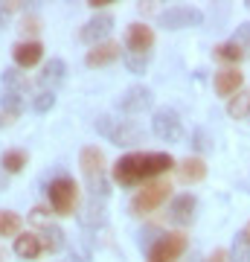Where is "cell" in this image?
<instances>
[{"label":"cell","mask_w":250,"mask_h":262,"mask_svg":"<svg viewBox=\"0 0 250 262\" xmlns=\"http://www.w3.org/2000/svg\"><path fill=\"white\" fill-rule=\"evenodd\" d=\"M204 262H227V251H221V248H218V251H213Z\"/></svg>","instance_id":"obj_35"},{"label":"cell","mask_w":250,"mask_h":262,"mask_svg":"<svg viewBox=\"0 0 250 262\" xmlns=\"http://www.w3.org/2000/svg\"><path fill=\"white\" fill-rule=\"evenodd\" d=\"M172 195V184L169 181H148V184H143V189H137L134 192V198H131V215H137V219H143V215L154 213L157 207L166 204V198Z\"/></svg>","instance_id":"obj_4"},{"label":"cell","mask_w":250,"mask_h":262,"mask_svg":"<svg viewBox=\"0 0 250 262\" xmlns=\"http://www.w3.org/2000/svg\"><path fill=\"white\" fill-rule=\"evenodd\" d=\"M177 178L184 181V184H201V181L207 178V163L201 158L180 160V166H177Z\"/></svg>","instance_id":"obj_19"},{"label":"cell","mask_w":250,"mask_h":262,"mask_svg":"<svg viewBox=\"0 0 250 262\" xmlns=\"http://www.w3.org/2000/svg\"><path fill=\"white\" fill-rule=\"evenodd\" d=\"M227 262H250V236L241 230L233 239V248L227 253Z\"/></svg>","instance_id":"obj_25"},{"label":"cell","mask_w":250,"mask_h":262,"mask_svg":"<svg viewBox=\"0 0 250 262\" xmlns=\"http://www.w3.org/2000/svg\"><path fill=\"white\" fill-rule=\"evenodd\" d=\"M47 198H50V207L56 215H73L76 204H79V184H76L70 175L58 172L56 178L50 181V187L44 189Z\"/></svg>","instance_id":"obj_3"},{"label":"cell","mask_w":250,"mask_h":262,"mask_svg":"<svg viewBox=\"0 0 250 262\" xmlns=\"http://www.w3.org/2000/svg\"><path fill=\"white\" fill-rule=\"evenodd\" d=\"M227 114H230L233 120H244L250 114V91H239V94L233 96L230 102H227Z\"/></svg>","instance_id":"obj_26"},{"label":"cell","mask_w":250,"mask_h":262,"mask_svg":"<svg viewBox=\"0 0 250 262\" xmlns=\"http://www.w3.org/2000/svg\"><path fill=\"white\" fill-rule=\"evenodd\" d=\"M189 146H192L195 151H210L213 149V137L207 134V128H195L192 137H189Z\"/></svg>","instance_id":"obj_30"},{"label":"cell","mask_w":250,"mask_h":262,"mask_svg":"<svg viewBox=\"0 0 250 262\" xmlns=\"http://www.w3.org/2000/svg\"><path fill=\"white\" fill-rule=\"evenodd\" d=\"M67 79V64L61 58H50L44 67H41V73H38V84L44 88V91H53L56 94L58 84H64Z\"/></svg>","instance_id":"obj_15"},{"label":"cell","mask_w":250,"mask_h":262,"mask_svg":"<svg viewBox=\"0 0 250 262\" xmlns=\"http://www.w3.org/2000/svg\"><path fill=\"white\" fill-rule=\"evenodd\" d=\"M24 219L12 210H0V236H20Z\"/></svg>","instance_id":"obj_27"},{"label":"cell","mask_w":250,"mask_h":262,"mask_svg":"<svg viewBox=\"0 0 250 262\" xmlns=\"http://www.w3.org/2000/svg\"><path fill=\"white\" fill-rule=\"evenodd\" d=\"M79 225L82 227H105L108 225V210H105V201H96L90 198L84 210L79 213Z\"/></svg>","instance_id":"obj_18"},{"label":"cell","mask_w":250,"mask_h":262,"mask_svg":"<svg viewBox=\"0 0 250 262\" xmlns=\"http://www.w3.org/2000/svg\"><path fill=\"white\" fill-rule=\"evenodd\" d=\"M113 0H87V6H90L93 12H99V9H105V6H111Z\"/></svg>","instance_id":"obj_37"},{"label":"cell","mask_w":250,"mask_h":262,"mask_svg":"<svg viewBox=\"0 0 250 262\" xmlns=\"http://www.w3.org/2000/svg\"><path fill=\"white\" fill-rule=\"evenodd\" d=\"M244 233H247V236H250V225H247V227H244Z\"/></svg>","instance_id":"obj_41"},{"label":"cell","mask_w":250,"mask_h":262,"mask_svg":"<svg viewBox=\"0 0 250 262\" xmlns=\"http://www.w3.org/2000/svg\"><path fill=\"white\" fill-rule=\"evenodd\" d=\"M151 131L163 143H180L184 140V122L175 108H157L151 117Z\"/></svg>","instance_id":"obj_7"},{"label":"cell","mask_w":250,"mask_h":262,"mask_svg":"<svg viewBox=\"0 0 250 262\" xmlns=\"http://www.w3.org/2000/svg\"><path fill=\"white\" fill-rule=\"evenodd\" d=\"M120 56H122V53H120V44L105 41V44H96V47L87 50L84 64H87V67H108V64H113Z\"/></svg>","instance_id":"obj_16"},{"label":"cell","mask_w":250,"mask_h":262,"mask_svg":"<svg viewBox=\"0 0 250 262\" xmlns=\"http://www.w3.org/2000/svg\"><path fill=\"white\" fill-rule=\"evenodd\" d=\"M0 84L6 88V91H12V94H27L29 91V79H27V73H20L18 67H6L3 73H0Z\"/></svg>","instance_id":"obj_21"},{"label":"cell","mask_w":250,"mask_h":262,"mask_svg":"<svg viewBox=\"0 0 250 262\" xmlns=\"http://www.w3.org/2000/svg\"><path fill=\"white\" fill-rule=\"evenodd\" d=\"M93 128H96V134L108 137V140L117 143V146H137V143H143V137H146V131L140 128L134 120H117L111 114H99L96 122H93Z\"/></svg>","instance_id":"obj_2"},{"label":"cell","mask_w":250,"mask_h":262,"mask_svg":"<svg viewBox=\"0 0 250 262\" xmlns=\"http://www.w3.org/2000/svg\"><path fill=\"white\" fill-rule=\"evenodd\" d=\"M160 236H163V233H157L154 227H148V230H140V233H137V245H140V248H146V253H148V248L157 242Z\"/></svg>","instance_id":"obj_31"},{"label":"cell","mask_w":250,"mask_h":262,"mask_svg":"<svg viewBox=\"0 0 250 262\" xmlns=\"http://www.w3.org/2000/svg\"><path fill=\"white\" fill-rule=\"evenodd\" d=\"M113 15L111 12H96L87 24L82 27V32H79V38H82L84 44H90V47H96V44H105V38L113 32Z\"/></svg>","instance_id":"obj_9"},{"label":"cell","mask_w":250,"mask_h":262,"mask_svg":"<svg viewBox=\"0 0 250 262\" xmlns=\"http://www.w3.org/2000/svg\"><path fill=\"white\" fill-rule=\"evenodd\" d=\"M215 58H218V61H227L230 67H236L241 58H244V47H239L236 41H224V44L215 47Z\"/></svg>","instance_id":"obj_24"},{"label":"cell","mask_w":250,"mask_h":262,"mask_svg":"<svg viewBox=\"0 0 250 262\" xmlns=\"http://www.w3.org/2000/svg\"><path fill=\"white\" fill-rule=\"evenodd\" d=\"M20 3H6V6H3V3H0V29H6L9 27V20H12V12L18 9Z\"/></svg>","instance_id":"obj_33"},{"label":"cell","mask_w":250,"mask_h":262,"mask_svg":"<svg viewBox=\"0 0 250 262\" xmlns=\"http://www.w3.org/2000/svg\"><path fill=\"white\" fill-rule=\"evenodd\" d=\"M241 82H244V73H241L239 67H224L215 73V94L224 96V99H233V96L241 91Z\"/></svg>","instance_id":"obj_13"},{"label":"cell","mask_w":250,"mask_h":262,"mask_svg":"<svg viewBox=\"0 0 250 262\" xmlns=\"http://www.w3.org/2000/svg\"><path fill=\"white\" fill-rule=\"evenodd\" d=\"M12 251H15V256L29 262V259H38L44 253V245H41V236L38 233H20V236H15Z\"/></svg>","instance_id":"obj_17"},{"label":"cell","mask_w":250,"mask_h":262,"mask_svg":"<svg viewBox=\"0 0 250 262\" xmlns=\"http://www.w3.org/2000/svg\"><path fill=\"white\" fill-rule=\"evenodd\" d=\"M125 47L128 53H151L154 47V29L148 27V24H131L125 29Z\"/></svg>","instance_id":"obj_12"},{"label":"cell","mask_w":250,"mask_h":262,"mask_svg":"<svg viewBox=\"0 0 250 262\" xmlns=\"http://www.w3.org/2000/svg\"><path fill=\"white\" fill-rule=\"evenodd\" d=\"M154 105V94H151V88L146 84H131L122 91V96L117 99V111L128 114V117H137V114L148 111Z\"/></svg>","instance_id":"obj_8"},{"label":"cell","mask_w":250,"mask_h":262,"mask_svg":"<svg viewBox=\"0 0 250 262\" xmlns=\"http://www.w3.org/2000/svg\"><path fill=\"white\" fill-rule=\"evenodd\" d=\"M230 41H236L239 47H244V44L250 41V24H241V27L236 29V32H233V38H230Z\"/></svg>","instance_id":"obj_34"},{"label":"cell","mask_w":250,"mask_h":262,"mask_svg":"<svg viewBox=\"0 0 250 262\" xmlns=\"http://www.w3.org/2000/svg\"><path fill=\"white\" fill-rule=\"evenodd\" d=\"M38 236H41V245H44V251H47V253H58V251H61V248L67 245L64 230H61L58 225H44Z\"/></svg>","instance_id":"obj_22"},{"label":"cell","mask_w":250,"mask_h":262,"mask_svg":"<svg viewBox=\"0 0 250 262\" xmlns=\"http://www.w3.org/2000/svg\"><path fill=\"white\" fill-rule=\"evenodd\" d=\"M61 262H76V259H61Z\"/></svg>","instance_id":"obj_42"},{"label":"cell","mask_w":250,"mask_h":262,"mask_svg":"<svg viewBox=\"0 0 250 262\" xmlns=\"http://www.w3.org/2000/svg\"><path fill=\"white\" fill-rule=\"evenodd\" d=\"M186 248H189V239H186L180 230H175V233H163L157 242L148 248L146 262H177L186 253Z\"/></svg>","instance_id":"obj_5"},{"label":"cell","mask_w":250,"mask_h":262,"mask_svg":"<svg viewBox=\"0 0 250 262\" xmlns=\"http://www.w3.org/2000/svg\"><path fill=\"white\" fill-rule=\"evenodd\" d=\"M172 169L177 166L169 151H128L111 166V175L120 187H137V184L157 181Z\"/></svg>","instance_id":"obj_1"},{"label":"cell","mask_w":250,"mask_h":262,"mask_svg":"<svg viewBox=\"0 0 250 262\" xmlns=\"http://www.w3.org/2000/svg\"><path fill=\"white\" fill-rule=\"evenodd\" d=\"M122 61H125V70H128V73L143 76L148 61H151V53H122Z\"/></svg>","instance_id":"obj_28"},{"label":"cell","mask_w":250,"mask_h":262,"mask_svg":"<svg viewBox=\"0 0 250 262\" xmlns=\"http://www.w3.org/2000/svg\"><path fill=\"white\" fill-rule=\"evenodd\" d=\"M6 187H9V181H6V172H0V192H3Z\"/></svg>","instance_id":"obj_38"},{"label":"cell","mask_w":250,"mask_h":262,"mask_svg":"<svg viewBox=\"0 0 250 262\" xmlns=\"http://www.w3.org/2000/svg\"><path fill=\"white\" fill-rule=\"evenodd\" d=\"M29 219H32V222H38V225L44 227V225H50V207H32V213H29Z\"/></svg>","instance_id":"obj_32"},{"label":"cell","mask_w":250,"mask_h":262,"mask_svg":"<svg viewBox=\"0 0 250 262\" xmlns=\"http://www.w3.org/2000/svg\"><path fill=\"white\" fill-rule=\"evenodd\" d=\"M44 56V47L41 41H18L12 47V58H15V67L18 70H27V67H35Z\"/></svg>","instance_id":"obj_14"},{"label":"cell","mask_w":250,"mask_h":262,"mask_svg":"<svg viewBox=\"0 0 250 262\" xmlns=\"http://www.w3.org/2000/svg\"><path fill=\"white\" fill-rule=\"evenodd\" d=\"M195 210H198V198L192 192H184V195H175L172 204H169V222L177 227H186L195 219Z\"/></svg>","instance_id":"obj_11"},{"label":"cell","mask_w":250,"mask_h":262,"mask_svg":"<svg viewBox=\"0 0 250 262\" xmlns=\"http://www.w3.org/2000/svg\"><path fill=\"white\" fill-rule=\"evenodd\" d=\"M0 114L6 117V122H15L24 114V96L12 94V91H3V96H0Z\"/></svg>","instance_id":"obj_23"},{"label":"cell","mask_w":250,"mask_h":262,"mask_svg":"<svg viewBox=\"0 0 250 262\" xmlns=\"http://www.w3.org/2000/svg\"><path fill=\"white\" fill-rule=\"evenodd\" d=\"M79 166H82L87 184L105 181V151L99 146H84L82 155H79Z\"/></svg>","instance_id":"obj_10"},{"label":"cell","mask_w":250,"mask_h":262,"mask_svg":"<svg viewBox=\"0 0 250 262\" xmlns=\"http://www.w3.org/2000/svg\"><path fill=\"white\" fill-rule=\"evenodd\" d=\"M27 163H29V155L24 149H6L0 155V172H6V175H18Z\"/></svg>","instance_id":"obj_20"},{"label":"cell","mask_w":250,"mask_h":262,"mask_svg":"<svg viewBox=\"0 0 250 262\" xmlns=\"http://www.w3.org/2000/svg\"><path fill=\"white\" fill-rule=\"evenodd\" d=\"M3 259H6V251H0V262H3Z\"/></svg>","instance_id":"obj_40"},{"label":"cell","mask_w":250,"mask_h":262,"mask_svg":"<svg viewBox=\"0 0 250 262\" xmlns=\"http://www.w3.org/2000/svg\"><path fill=\"white\" fill-rule=\"evenodd\" d=\"M160 27L169 29V32H177V29H192L204 24V12L198 6H169V9L160 12Z\"/></svg>","instance_id":"obj_6"},{"label":"cell","mask_w":250,"mask_h":262,"mask_svg":"<svg viewBox=\"0 0 250 262\" xmlns=\"http://www.w3.org/2000/svg\"><path fill=\"white\" fill-rule=\"evenodd\" d=\"M56 108V94L53 91H41L38 96H32V111L35 114H47Z\"/></svg>","instance_id":"obj_29"},{"label":"cell","mask_w":250,"mask_h":262,"mask_svg":"<svg viewBox=\"0 0 250 262\" xmlns=\"http://www.w3.org/2000/svg\"><path fill=\"white\" fill-rule=\"evenodd\" d=\"M3 125H9V122H6V117H3V114H0V128H3Z\"/></svg>","instance_id":"obj_39"},{"label":"cell","mask_w":250,"mask_h":262,"mask_svg":"<svg viewBox=\"0 0 250 262\" xmlns=\"http://www.w3.org/2000/svg\"><path fill=\"white\" fill-rule=\"evenodd\" d=\"M38 18H24V32H38Z\"/></svg>","instance_id":"obj_36"}]
</instances>
